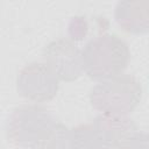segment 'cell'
<instances>
[{"mask_svg":"<svg viewBox=\"0 0 149 149\" xmlns=\"http://www.w3.org/2000/svg\"><path fill=\"white\" fill-rule=\"evenodd\" d=\"M115 20L127 33H147L149 21V1H119L115 7Z\"/></svg>","mask_w":149,"mask_h":149,"instance_id":"52a82bcc","label":"cell"},{"mask_svg":"<svg viewBox=\"0 0 149 149\" xmlns=\"http://www.w3.org/2000/svg\"><path fill=\"white\" fill-rule=\"evenodd\" d=\"M61 123L47 108L38 105H23L10 113L6 130L13 144L30 149L51 137Z\"/></svg>","mask_w":149,"mask_h":149,"instance_id":"7a4b0ae2","label":"cell"},{"mask_svg":"<svg viewBox=\"0 0 149 149\" xmlns=\"http://www.w3.org/2000/svg\"><path fill=\"white\" fill-rule=\"evenodd\" d=\"M142 86L130 74H119L97 84L90 93L93 108L107 115H127L139 105Z\"/></svg>","mask_w":149,"mask_h":149,"instance_id":"3957f363","label":"cell"},{"mask_svg":"<svg viewBox=\"0 0 149 149\" xmlns=\"http://www.w3.org/2000/svg\"><path fill=\"white\" fill-rule=\"evenodd\" d=\"M92 126L102 149H119L139 130L135 122L127 115L100 114L93 120Z\"/></svg>","mask_w":149,"mask_h":149,"instance_id":"8992f818","label":"cell"},{"mask_svg":"<svg viewBox=\"0 0 149 149\" xmlns=\"http://www.w3.org/2000/svg\"><path fill=\"white\" fill-rule=\"evenodd\" d=\"M130 58L128 44L116 34H100L90 40L83 51V70L95 80L122 74Z\"/></svg>","mask_w":149,"mask_h":149,"instance_id":"6da1fadb","label":"cell"},{"mask_svg":"<svg viewBox=\"0 0 149 149\" xmlns=\"http://www.w3.org/2000/svg\"><path fill=\"white\" fill-rule=\"evenodd\" d=\"M68 149H102L92 123H83L69 130Z\"/></svg>","mask_w":149,"mask_h":149,"instance_id":"ba28073f","label":"cell"},{"mask_svg":"<svg viewBox=\"0 0 149 149\" xmlns=\"http://www.w3.org/2000/svg\"><path fill=\"white\" fill-rule=\"evenodd\" d=\"M16 84L20 95L35 102L49 101L58 91V78L44 63L27 64L19 72Z\"/></svg>","mask_w":149,"mask_h":149,"instance_id":"5b68a950","label":"cell"},{"mask_svg":"<svg viewBox=\"0 0 149 149\" xmlns=\"http://www.w3.org/2000/svg\"><path fill=\"white\" fill-rule=\"evenodd\" d=\"M119 149H148V134L136 130Z\"/></svg>","mask_w":149,"mask_h":149,"instance_id":"8fae6325","label":"cell"},{"mask_svg":"<svg viewBox=\"0 0 149 149\" xmlns=\"http://www.w3.org/2000/svg\"><path fill=\"white\" fill-rule=\"evenodd\" d=\"M69 143V129L66 126L61 123L57 132L48 140L30 149H68Z\"/></svg>","mask_w":149,"mask_h":149,"instance_id":"9c48e42d","label":"cell"},{"mask_svg":"<svg viewBox=\"0 0 149 149\" xmlns=\"http://www.w3.org/2000/svg\"><path fill=\"white\" fill-rule=\"evenodd\" d=\"M42 57L58 80L73 81L84 71L81 51L69 38L62 37L49 42L42 51Z\"/></svg>","mask_w":149,"mask_h":149,"instance_id":"277c9868","label":"cell"},{"mask_svg":"<svg viewBox=\"0 0 149 149\" xmlns=\"http://www.w3.org/2000/svg\"><path fill=\"white\" fill-rule=\"evenodd\" d=\"M87 29V21L84 16H76L69 23V35L71 36V38L77 41H80L85 37Z\"/></svg>","mask_w":149,"mask_h":149,"instance_id":"30bf717a","label":"cell"}]
</instances>
